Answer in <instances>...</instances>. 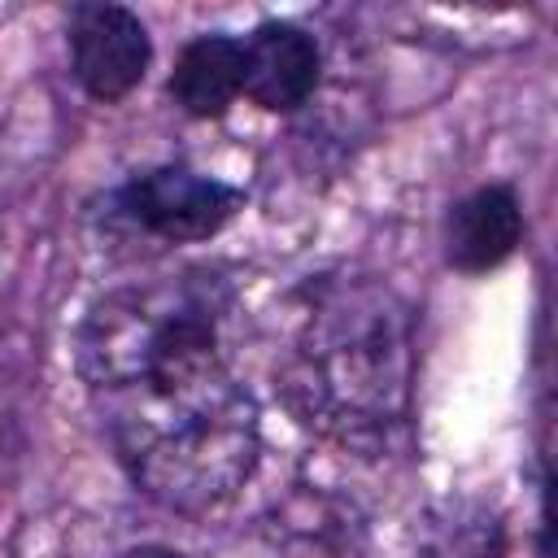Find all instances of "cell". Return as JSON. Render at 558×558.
<instances>
[{
  "label": "cell",
  "mask_w": 558,
  "mask_h": 558,
  "mask_svg": "<svg viewBox=\"0 0 558 558\" xmlns=\"http://www.w3.org/2000/svg\"><path fill=\"white\" fill-rule=\"evenodd\" d=\"M410 314L366 275L323 279L279 362L292 414L327 440L384 449L410 410Z\"/></svg>",
  "instance_id": "cell-1"
},
{
  "label": "cell",
  "mask_w": 558,
  "mask_h": 558,
  "mask_svg": "<svg viewBox=\"0 0 558 558\" xmlns=\"http://www.w3.org/2000/svg\"><path fill=\"white\" fill-rule=\"evenodd\" d=\"M96 405L131 484L166 510L205 514L231 501L257 466L262 418L231 362L144 379Z\"/></svg>",
  "instance_id": "cell-2"
},
{
  "label": "cell",
  "mask_w": 558,
  "mask_h": 558,
  "mask_svg": "<svg viewBox=\"0 0 558 558\" xmlns=\"http://www.w3.org/2000/svg\"><path fill=\"white\" fill-rule=\"evenodd\" d=\"M235 288L214 270H179L100 296L78 336L74 366L92 397L122 392L144 379H166L231 362L227 327Z\"/></svg>",
  "instance_id": "cell-3"
},
{
  "label": "cell",
  "mask_w": 558,
  "mask_h": 558,
  "mask_svg": "<svg viewBox=\"0 0 558 558\" xmlns=\"http://www.w3.org/2000/svg\"><path fill=\"white\" fill-rule=\"evenodd\" d=\"M244 205V187H231L214 174L187 166H153L131 174L113 192V214L161 244H196L218 235Z\"/></svg>",
  "instance_id": "cell-4"
},
{
  "label": "cell",
  "mask_w": 558,
  "mask_h": 558,
  "mask_svg": "<svg viewBox=\"0 0 558 558\" xmlns=\"http://www.w3.org/2000/svg\"><path fill=\"white\" fill-rule=\"evenodd\" d=\"M70 61L74 78L92 100H122L148 70L153 44L144 22L122 4H74L70 9Z\"/></svg>",
  "instance_id": "cell-5"
},
{
  "label": "cell",
  "mask_w": 558,
  "mask_h": 558,
  "mask_svg": "<svg viewBox=\"0 0 558 558\" xmlns=\"http://www.w3.org/2000/svg\"><path fill=\"white\" fill-rule=\"evenodd\" d=\"M240 96L266 113H292L314 96L323 57L310 31L292 22H262L248 39H240Z\"/></svg>",
  "instance_id": "cell-6"
},
{
  "label": "cell",
  "mask_w": 558,
  "mask_h": 558,
  "mask_svg": "<svg viewBox=\"0 0 558 558\" xmlns=\"http://www.w3.org/2000/svg\"><path fill=\"white\" fill-rule=\"evenodd\" d=\"M523 240V209L514 187L488 183L462 196L445 218V262L462 275H488L514 257Z\"/></svg>",
  "instance_id": "cell-7"
},
{
  "label": "cell",
  "mask_w": 558,
  "mask_h": 558,
  "mask_svg": "<svg viewBox=\"0 0 558 558\" xmlns=\"http://www.w3.org/2000/svg\"><path fill=\"white\" fill-rule=\"evenodd\" d=\"M240 78H244L240 39L201 35V39L183 44L166 92L187 118H222L231 109V100L240 96Z\"/></svg>",
  "instance_id": "cell-8"
},
{
  "label": "cell",
  "mask_w": 558,
  "mask_h": 558,
  "mask_svg": "<svg viewBox=\"0 0 558 558\" xmlns=\"http://www.w3.org/2000/svg\"><path fill=\"white\" fill-rule=\"evenodd\" d=\"M118 558H187V554L166 549V545H140V549H126V554H118Z\"/></svg>",
  "instance_id": "cell-9"
}]
</instances>
